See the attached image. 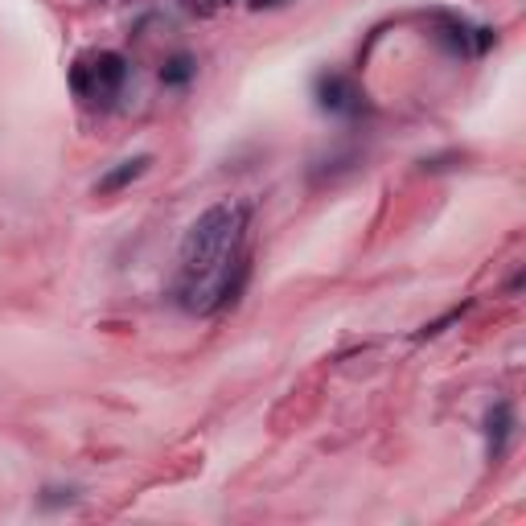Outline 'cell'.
<instances>
[{
    "mask_svg": "<svg viewBox=\"0 0 526 526\" xmlns=\"http://www.w3.org/2000/svg\"><path fill=\"white\" fill-rule=\"evenodd\" d=\"M251 8H279V5H288V0H247Z\"/></svg>",
    "mask_w": 526,
    "mask_h": 526,
    "instance_id": "11",
    "label": "cell"
},
{
    "mask_svg": "<svg viewBox=\"0 0 526 526\" xmlns=\"http://www.w3.org/2000/svg\"><path fill=\"white\" fill-rule=\"evenodd\" d=\"M70 87H74V95L95 99V79H90V62H74V70H70Z\"/></svg>",
    "mask_w": 526,
    "mask_h": 526,
    "instance_id": "9",
    "label": "cell"
},
{
    "mask_svg": "<svg viewBox=\"0 0 526 526\" xmlns=\"http://www.w3.org/2000/svg\"><path fill=\"white\" fill-rule=\"evenodd\" d=\"M436 41L452 58H477V25H468L457 13H436Z\"/></svg>",
    "mask_w": 526,
    "mask_h": 526,
    "instance_id": "3",
    "label": "cell"
},
{
    "mask_svg": "<svg viewBox=\"0 0 526 526\" xmlns=\"http://www.w3.org/2000/svg\"><path fill=\"white\" fill-rule=\"evenodd\" d=\"M148 164H153V156H148V153L128 156V161H120V164H115V169H107L103 177L95 181V194H99V197H107V194H120V189H128L136 177H144V173H148Z\"/></svg>",
    "mask_w": 526,
    "mask_h": 526,
    "instance_id": "5",
    "label": "cell"
},
{
    "mask_svg": "<svg viewBox=\"0 0 526 526\" xmlns=\"http://www.w3.org/2000/svg\"><path fill=\"white\" fill-rule=\"evenodd\" d=\"M62 501H74V489H46L41 506H62Z\"/></svg>",
    "mask_w": 526,
    "mask_h": 526,
    "instance_id": "10",
    "label": "cell"
},
{
    "mask_svg": "<svg viewBox=\"0 0 526 526\" xmlns=\"http://www.w3.org/2000/svg\"><path fill=\"white\" fill-rule=\"evenodd\" d=\"M194 70H197V66H194V58H189V54H173L169 62L161 66V82H164V87H185V82L194 79Z\"/></svg>",
    "mask_w": 526,
    "mask_h": 526,
    "instance_id": "7",
    "label": "cell"
},
{
    "mask_svg": "<svg viewBox=\"0 0 526 526\" xmlns=\"http://www.w3.org/2000/svg\"><path fill=\"white\" fill-rule=\"evenodd\" d=\"M222 5H230V0H222Z\"/></svg>",
    "mask_w": 526,
    "mask_h": 526,
    "instance_id": "12",
    "label": "cell"
},
{
    "mask_svg": "<svg viewBox=\"0 0 526 526\" xmlns=\"http://www.w3.org/2000/svg\"><path fill=\"white\" fill-rule=\"evenodd\" d=\"M247 226L251 205L218 202L194 218L177 255V304L185 312H218L247 279Z\"/></svg>",
    "mask_w": 526,
    "mask_h": 526,
    "instance_id": "1",
    "label": "cell"
},
{
    "mask_svg": "<svg viewBox=\"0 0 526 526\" xmlns=\"http://www.w3.org/2000/svg\"><path fill=\"white\" fill-rule=\"evenodd\" d=\"M510 432H514V407L501 399V403H493V407L485 411V444H489V460H498L501 452H506Z\"/></svg>",
    "mask_w": 526,
    "mask_h": 526,
    "instance_id": "6",
    "label": "cell"
},
{
    "mask_svg": "<svg viewBox=\"0 0 526 526\" xmlns=\"http://www.w3.org/2000/svg\"><path fill=\"white\" fill-rule=\"evenodd\" d=\"M465 312H468V304H457V309H448V312H444V317L427 321L424 329H416V342H427V337H440L444 329H448V325H457V321L465 317Z\"/></svg>",
    "mask_w": 526,
    "mask_h": 526,
    "instance_id": "8",
    "label": "cell"
},
{
    "mask_svg": "<svg viewBox=\"0 0 526 526\" xmlns=\"http://www.w3.org/2000/svg\"><path fill=\"white\" fill-rule=\"evenodd\" d=\"M312 95H317V107L329 115H358L362 111V90L353 87L345 74L329 70V74H317L312 82Z\"/></svg>",
    "mask_w": 526,
    "mask_h": 526,
    "instance_id": "2",
    "label": "cell"
},
{
    "mask_svg": "<svg viewBox=\"0 0 526 526\" xmlns=\"http://www.w3.org/2000/svg\"><path fill=\"white\" fill-rule=\"evenodd\" d=\"M90 79H95V99H111L120 95V87L128 82V58L123 54H99L90 62Z\"/></svg>",
    "mask_w": 526,
    "mask_h": 526,
    "instance_id": "4",
    "label": "cell"
}]
</instances>
